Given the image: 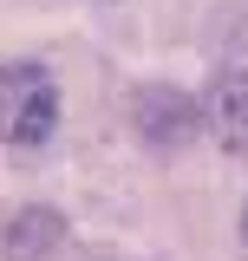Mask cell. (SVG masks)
Returning a JSON list of instances; mask_svg holds the SVG:
<instances>
[{
	"instance_id": "cell-1",
	"label": "cell",
	"mask_w": 248,
	"mask_h": 261,
	"mask_svg": "<svg viewBox=\"0 0 248 261\" xmlns=\"http://www.w3.org/2000/svg\"><path fill=\"white\" fill-rule=\"evenodd\" d=\"M59 130V85H53V72L33 59H13L0 65V144H46Z\"/></svg>"
},
{
	"instance_id": "cell-5",
	"label": "cell",
	"mask_w": 248,
	"mask_h": 261,
	"mask_svg": "<svg viewBox=\"0 0 248 261\" xmlns=\"http://www.w3.org/2000/svg\"><path fill=\"white\" fill-rule=\"evenodd\" d=\"M242 248H248V202H242Z\"/></svg>"
},
{
	"instance_id": "cell-2",
	"label": "cell",
	"mask_w": 248,
	"mask_h": 261,
	"mask_svg": "<svg viewBox=\"0 0 248 261\" xmlns=\"http://www.w3.org/2000/svg\"><path fill=\"white\" fill-rule=\"evenodd\" d=\"M196 118L216 130L222 150H235V157H242V150H248V72H222L216 85H209V98H203V111H196Z\"/></svg>"
},
{
	"instance_id": "cell-4",
	"label": "cell",
	"mask_w": 248,
	"mask_h": 261,
	"mask_svg": "<svg viewBox=\"0 0 248 261\" xmlns=\"http://www.w3.org/2000/svg\"><path fill=\"white\" fill-rule=\"evenodd\" d=\"M59 235H65V222L53 209H20L7 222V235H0V255L7 261H39L46 248H59Z\"/></svg>"
},
{
	"instance_id": "cell-3",
	"label": "cell",
	"mask_w": 248,
	"mask_h": 261,
	"mask_svg": "<svg viewBox=\"0 0 248 261\" xmlns=\"http://www.w3.org/2000/svg\"><path fill=\"white\" fill-rule=\"evenodd\" d=\"M137 124H144L151 144H183L189 124H203V118H196V105L183 92H144L137 98Z\"/></svg>"
}]
</instances>
